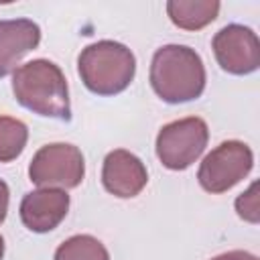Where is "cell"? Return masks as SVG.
<instances>
[{
  "mask_svg": "<svg viewBox=\"0 0 260 260\" xmlns=\"http://www.w3.org/2000/svg\"><path fill=\"white\" fill-rule=\"evenodd\" d=\"M211 49L217 65L232 75L254 73L260 65V41L250 26L228 24L215 32Z\"/></svg>",
  "mask_w": 260,
  "mask_h": 260,
  "instance_id": "obj_7",
  "label": "cell"
},
{
  "mask_svg": "<svg viewBox=\"0 0 260 260\" xmlns=\"http://www.w3.org/2000/svg\"><path fill=\"white\" fill-rule=\"evenodd\" d=\"M28 140V128L22 120L12 116H0V162H10L24 150Z\"/></svg>",
  "mask_w": 260,
  "mask_h": 260,
  "instance_id": "obj_13",
  "label": "cell"
},
{
  "mask_svg": "<svg viewBox=\"0 0 260 260\" xmlns=\"http://www.w3.org/2000/svg\"><path fill=\"white\" fill-rule=\"evenodd\" d=\"M53 260H110V254L98 238L89 234H77L59 244Z\"/></svg>",
  "mask_w": 260,
  "mask_h": 260,
  "instance_id": "obj_12",
  "label": "cell"
},
{
  "mask_svg": "<svg viewBox=\"0 0 260 260\" xmlns=\"http://www.w3.org/2000/svg\"><path fill=\"white\" fill-rule=\"evenodd\" d=\"M254 167V152L242 140H225L217 144L199 165L197 181L213 195L230 191Z\"/></svg>",
  "mask_w": 260,
  "mask_h": 260,
  "instance_id": "obj_6",
  "label": "cell"
},
{
  "mask_svg": "<svg viewBox=\"0 0 260 260\" xmlns=\"http://www.w3.org/2000/svg\"><path fill=\"white\" fill-rule=\"evenodd\" d=\"M211 260H258V256H254L246 250H230V252H223L219 256H213Z\"/></svg>",
  "mask_w": 260,
  "mask_h": 260,
  "instance_id": "obj_15",
  "label": "cell"
},
{
  "mask_svg": "<svg viewBox=\"0 0 260 260\" xmlns=\"http://www.w3.org/2000/svg\"><path fill=\"white\" fill-rule=\"evenodd\" d=\"M221 4L217 0H169L167 14L171 22L183 30H199L213 22Z\"/></svg>",
  "mask_w": 260,
  "mask_h": 260,
  "instance_id": "obj_11",
  "label": "cell"
},
{
  "mask_svg": "<svg viewBox=\"0 0 260 260\" xmlns=\"http://www.w3.org/2000/svg\"><path fill=\"white\" fill-rule=\"evenodd\" d=\"M102 183L108 193L120 199L136 197L148 183L144 162L130 150L116 148L106 154L102 167Z\"/></svg>",
  "mask_w": 260,
  "mask_h": 260,
  "instance_id": "obj_8",
  "label": "cell"
},
{
  "mask_svg": "<svg viewBox=\"0 0 260 260\" xmlns=\"http://www.w3.org/2000/svg\"><path fill=\"white\" fill-rule=\"evenodd\" d=\"M16 102L32 114L57 120H71L67 79L59 65L49 59H32L16 67L12 75Z\"/></svg>",
  "mask_w": 260,
  "mask_h": 260,
  "instance_id": "obj_2",
  "label": "cell"
},
{
  "mask_svg": "<svg viewBox=\"0 0 260 260\" xmlns=\"http://www.w3.org/2000/svg\"><path fill=\"white\" fill-rule=\"evenodd\" d=\"M209 128L203 118L189 116L165 124L156 134V156L171 171H185L205 150Z\"/></svg>",
  "mask_w": 260,
  "mask_h": 260,
  "instance_id": "obj_4",
  "label": "cell"
},
{
  "mask_svg": "<svg viewBox=\"0 0 260 260\" xmlns=\"http://www.w3.org/2000/svg\"><path fill=\"white\" fill-rule=\"evenodd\" d=\"M8 201H10L8 185H6V181L0 179V223L6 219V213H8Z\"/></svg>",
  "mask_w": 260,
  "mask_h": 260,
  "instance_id": "obj_16",
  "label": "cell"
},
{
  "mask_svg": "<svg viewBox=\"0 0 260 260\" xmlns=\"http://www.w3.org/2000/svg\"><path fill=\"white\" fill-rule=\"evenodd\" d=\"M41 43V26L30 18L0 20V79L16 71L20 59Z\"/></svg>",
  "mask_w": 260,
  "mask_h": 260,
  "instance_id": "obj_10",
  "label": "cell"
},
{
  "mask_svg": "<svg viewBox=\"0 0 260 260\" xmlns=\"http://www.w3.org/2000/svg\"><path fill=\"white\" fill-rule=\"evenodd\" d=\"M236 211L242 219L246 221H252V223H258V197H256V183L246 191L242 193L238 199H236Z\"/></svg>",
  "mask_w": 260,
  "mask_h": 260,
  "instance_id": "obj_14",
  "label": "cell"
},
{
  "mask_svg": "<svg viewBox=\"0 0 260 260\" xmlns=\"http://www.w3.org/2000/svg\"><path fill=\"white\" fill-rule=\"evenodd\" d=\"M83 154L75 144L69 142L41 146L28 165V179L41 189H75L83 181Z\"/></svg>",
  "mask_w": 260,
  "mask_h": 260,
  "instance_id": "obj_5",
  "label": "cell"
},
{
  "mask_svg": "<svg viewBox=\"0 0 260 260\" xmlns=\"http://www.w3.org/2000/svg\"><path fill=\"white\" fill-rule=\"evenodd\" d=\"M4 258V238L0 236V260Z\"/></svg>",
  "mask_w": 260,
  "mask_h": 260,
  "instance_id": "obj_17",
  "label": "cell"
},
{
  "mask_svg": "<svg viewBox=\"0 0 260 260\" xmlns=\"http://www.w3.org/2000/svg\"><path fill=\"white\" fill-rule=\"evenodd\" d=\"M69 195L63 189H37L20 201V221L35 234H47L55 230L69 211Z\"/></svg>",
  "mask_w": 260,
  "mask_h": 260,
  "instance_id": "obj_9",
  "label": "cell"
},
{
  "mask_svg": "<svg viewBox=\"0 0 260 260\" xmlns=\"http://www.w3.org/2000/svg\"><path fill=\"white\" fill-rule=\"evenodd\" d=\"M77 71L91 93L118 95L136 75V57L126 45L104 39L87 45L79 53Z\"/></svg>",
  "mask_w": 260,
  "mask_h": 260,
  "instance_id": "obj_3",
  "label": "cell"
},
{
  "mask_svg": "<svg viewBox=\"0 0 260 260\" xmlns=\"http://www.w3.org/2000/svg\"><path fill=\"white\" fill-rule=\"evenodd\" d=\"M154 93L167 104L197 100L205 89V65L199 53L187 45H165L156 49L148 73Z\"/></svg>",
  "mask_w": 260,
  "mask_h": 260,
  "instance_id": "obj_1",
  "label": "cell"
}]
</instances>
